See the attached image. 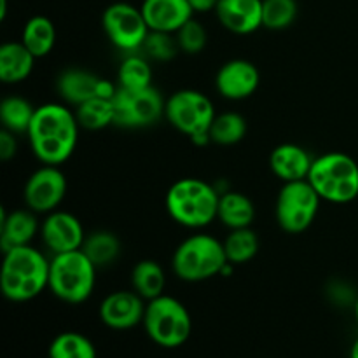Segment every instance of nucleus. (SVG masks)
Instances as JSON below:
<instances>
[{
  "instance_id": "6ab92c4d",
  "label": "nucleus",
  "mask_w": 358,
  "mask_h": 358,
  "mask_svg": "<svg viewBox=\"0 0 358 358\" xmlns=\"http://www.w3.org/2000/svg\"><path fill=\"white\" fill-rule=\"evenodd\" d=\"M315 157L304 147L297 143H280L269 156L271 171L285 184V182L306 180L313 166Z\"/></svg>"
},
{
  "instance_id": "2f4dec72",
  "label": "nucleus",
  "mask_w": 358,
  "mask_h": 358,
  "mask_svg": "<svg viewBox=\"0 0 358 358\" xmlns=\"http://www.w3.org/2000/svg\"><path fill=\"white\" fill-rule=\"evenodd\" d=\"M297 0H262V27L268 30H285L297 17Z\"/></svg>"
},
{
  "instance_id": "5701e85b",
  "label": "nucleus",
  "mask_w": 358,
  "mask_h": 358,
  "mask_svg": "<svg viewBox=\"0 0 358 358\" xmlns=\"http://www.w3.org/2000/svg\"><path fill=\"white\" fill-rule=\"evenodd\" d=\"M166 287V273L163 266L152 259L136 262L131 269V289L143 301H152L163 296Z\"/></svg>"
},
{
  "instance_id": "412c9836",
  "label": "nucleus",
  "mask_w": 358,
  "mask_h": 358,
  "mask_svg": "<svg viewBox=\"0 0 358 358\" xmlns=\"http://www.w3.org/2000/svg\"><path fill=\"white\" fill-rule=\"evenodd\" d=\"M35 56L23 42H3L0 45V79L6 84L23 83L35 66Z\"/></svg>"
},
{
  "instance_id": "39448f33",
  "label": "nucleus",
  "mask_w": 358,
  "mask_h": 358,
  "mask_svg": "<svg viewBox=\"0 0 358 358\" xmlns=\"http://www.w3.org/2000/svg\"><path fill=\"white\" fill-rule=\"evenodd\" d=\"M96 269L83 248L52 255L48 289L66 304L86 303L96 285Z\"/></svg>"
},
{
  "instance_id": "c9c22d12",
  "label": "nucleus",
  "mask_w": 358,
  "mask_h": 358,
  "mask_svg": "<svg viewBox=\"0 0 358 358\" xmlns=\"http://www.w3.org/2000/svg\"><path fill=\"white\" fill-rule=\"evenodd\" d=\"M220 0H189V3L192 6L194 13H208V10H215V7L219 6Z\"/></svg>"
},
{
  "instance_id": "bb28decb",
  "label": "nucleus",
  "mask_w": 358,
  "mask_h": 358,
  "mask_svg": "<svg viewBox=\"0 0 358 358\" xmlns=\"http://www.w3.org/2000/svg\"><path fill=\"white\" fill-rule=\"evenodd\" d=\"M76 117L80 128H86L90 131H98V129L114 124L115 112L112 98L94 96L84 101L79 107H76Z\"/></svg>"
},
{
  "instance_id": "f257e3e1",
  "label": "nucleus",
  "mask_w": 358,
  "mask_h": 358,
  "mask_svg": "<svg viewBox=\"0 0 358 358\" xmlns=\"http://www.w3.org/2000/svg\"><path fill=\"white\" fill-rule=\"evenodd\" d=\"M76 112L62 103H44L37 107L28 128V140L35 157L42 164L65 163L73 154L79 136Z\"/></svg>"
},
{
  "instance_id": "f8f14e48",
  "label": "nucleus",
  "mask_w": 358,
  "mask_h": 358,
  "mask_svg": "<svg viewBox=\"0 0 358 358\" xmlns=\"http://www.w3.org/2000/svg\"><path fill=\"white\" fill-rule=\"evenodd\" d=\"M66 194V177L55 164H42L28 177L23 189L27 208L35 213H51L58 210Z\"/></svg>"
},
{
  "instance_id": "7ed1b4c3",
  "label": "nucleus",
  "mask_w": 358,
  "mask_h": 358,
  "mask_svg": "<svg viewBox=\"0 0 358 358\" xmlns=\"http://www.w3.org/2000/svg\"><path fill=\"white\" fill-rule=\"evenodd\" d=\"M220 192L201 178H180L166 192L168 215L189 229H203L217 219Z\"/></svg>"
},
{
  "instance_id": "a878e982",
  "label": "nucleus",
  "mask_w": 358,
  "mask_h": 358,
  "mask_svg": "<svg viewBox=\"0 0 358 358\" xmlns=\"http://www.w3.org/2000/svg\"><path fill=\"white\" fill-rule=\"evenodd\" d=\"M37 107L31 105L30 100L23 96H6L0 103V121L2 128L9 129L13 133H27L30 128L31 121Z\"/></svg>"
},
{
  "instance_id": "f03ea898",
  "label": "nucleus",
  "mask_w": 358,
  "mask_h": 358,
  "mask_svg": "<svg viewBox=\"0 0 358 358\" xmlns=\"http://www.w3.org/2000/svg\"><path fill=\"white\" fill-rule=\"evenodd\" d=\"M49 287V261L31 245L3 252L0 290L13 303H27Z\"/></svg>"
},
{
  "instance_id": "aec40b11",
  "label": "nucleus",
  "mask_w": 358,
  "mask_h": 358,
  "mask_svg": "<svg viewBox=\"0 0 358 358\" xmlns=\"http://www.w3.org/2000/svg\"><path fill=\"white\" fill-rule=\"evenodd\" d=\"M38 227V220L35 212L30 208L27 210H14L7 213L2 208V217H0V248L2 252L10 250L16 247H24L30 245L34 240Z\"/></svg>"
},
{
  "instance_id": "c85d7f7f",
  "label": "nucleus",
  "mask_w": 358,
  "mask_h": 358,
  "mask_svg": "<svg viewBox=\"0 0 358 358\" xmlns=\"http://www.w3.org/2000/svg\"><path fill=\"white\" fill-rule=\"evenodd\" d=\"M49 358H98L96 348L87 336L80 332H62L49 345Z\"/></svg>"
},
{
  "instance_id": "ddd939ff",
  "label": "nucleus",
  "mask_w": 358,
  "mask_h": 358,
  "mask_svg": "<svg viewBox=\"0 0 358 358\" xmlns=\"http://www.w3.org/2000/svg\"><path fill=\"white\" fill-rule=\"evenodd\" d=\"M41 236L44 247L52 255L80 250L86 240L80 220L72 213L62 210L48 213L41 226Z\"/></svg>"
},
{
  "instance_id": "cd10ccee",
  "label": "nucleus",
  "mask_w": 358,
  "mask_h": 358,
  "mask_svg": "<svg viewBox=\"0 0 358 358\" xmlns=\"http://www.w3.org/2000/svg\"><path fill=\"white\" fill-rule=\"evenodd\" d=\"M117 83L124 90H145L152 86V66L147 56L129 52L119 65Z\"/></svg>"
},
{
  "instance_id": "f704fd0d",
  "label": "nucleus",
  "mask_w": 358,
  "mask_h": 358,
  "mask_svg": "<svg viewBox=\"0 0 358 358\" xmlns=\"http://www.w3.org/2000/svg\"><path fill=\"white\" fill-rule=\"evenodd\" d=\"M16 133L3 129L0 131V159L9 161L16 156L17 152V142H16Z\"/></svg>"
},
{
  "instance_id": "c756f323",
  "label": "nucleus",
  "mask_w": 358,
  "mask_h": 358,
  "mask_svg": "<svg viewBox=\"0 0 358 358\" xmlns=\"http://www.w3.org/2000/svg\"><path fill=\"white\" fill-rule=\"evenodd\" d=\"M224 250H226L227 261L231 264H245L250 262L259 252V238L250 227L243 229H231L227 238L224 240Z\"/></svg>"
},
{
  "instance_id": "7c9ffc66",
  "label": "nucleus",
  "mask_w": 358,
  "mask_h": 358,
  "mask_svg": "<svg viewBox=\"0 0 358 358\" xmlns=\"http://www.w3.org/2000/svg\"><path fill=\"white\" fill-rule=\"evenodd\" d=\"M247 135V121L238 112L217 114L210 126V138L217 145H234Z\"/></svg>"
},
{
  "instance_id": "393cba45",
  "label": "nucleus",
  "mask_w": 358,
  "mask_h": 358,
  "mask_svg": "<svg viewBox=\"0 0 358 358\" xmlns=\"http://www.w3.org/2000/svg\"><path fill=\"white\" fill-rule=\"evenodd\" d=\"M83 252L98 269L107 268L117 261L121 254V241L110 231H94L84 240Z\"/></svg>"
},
{
  "instance_id": "0eeeda50",
  "label": "nucleus",
  "mask_w": 358,
  "mask_h": 358,
  "mask_svg": "<svg viewBox=\"0 0 358 358\" xmlns=\"http://www.w3.org/2000/svg\"><path fill=\"white\" fill-rule=\"evenodd\" d=\"M217 112L208 94L196 90L175 91L166 100L164 117L175 129L187 135L196 145L212 142L210 126Z\"/></svg>"
},
{
  "instance_id": "6e6552de",
  "label": "nucleus",
  "mask_w": 358,
  "mask_h": 358,
  "mask_svg": "<svg viewBox=\"0 0 358 358\" xmlns=\"http://www.w3.org/2000/svg\"><path fill=\"white\" fill-rule=\"evenodd\" d=\"M142 324L150 341L161 348H178L187 341L192 331L187 308L177 297L166 294L147 301Z\"/></svg>"
},
{
  "instance_id": "4c0bfd02",
  "label": "nucleus",
  "mask_w": 358,
  "mask_h": 358,
  "mask_svg": "<svg viewBox=\"0 0 358 358\" xmlns=\"http://www.w3.org/2000/svg\"><path fill=\"white\" fill-rule=\"evenodd\" d=\"M350 358H358V338L353 341L352 348H350Z\"/></svg>"
},
{
  "instance_id": "4be33fe9",
  "label": "nucleus",
  "mask_w": 358,
  "mask_h": 358,
  "mask_svg": "<svg viewBox=\"0 0 358 358\" xmlns=\"http://www.w3.org/2000/svg\"><path fill=\"white\" fill-rule=\"evenodd\" d=\"M217 219L229 229L250 227L255 219V205L247 194L238 191H226L220 194Z\"/></svg>"
},
{
  "instance_id": "72a5a7b5",
  "label": "nucleus",
  "mask_w": 358,
  "mask_h": 358,
  "mask_svg": "<svg viewBox=\"0 0 358 358\" xmlns=\"http://www.w3.org/2000/svg\"><path fill=\"white\" fill-rule=\"evenodd\" d=\"M175 37H177L180 52H185V55H199L206 48V42H208L206 28L198 20H194V17L189 20L175 34Z\"/></svg>"
},
{
  "instance_id": "b1692460",
  "label": "nucleus",
  "mask_w": 358,
  "mask_h": 358,
  "mask_svg": "<svg viewBox=\"0 0 358 358\" xmlns=\"http://www.w3.org/2000/svg\"><path fill=\"white\" fill-rule=\"evenodd\" d=\"M21 42L35 58H44L56 44V27L49 17L34 16L24 23L21 31Z\"/></svg>"
},
{
  "instance_id": "4468645a",
  "label": "nucleus",
  "mask_w": 358,
  "mask_h": 358,
  "mask_svg": "<svg viewBox=\"0 0 358 358\" xmlns=\"http://www.w3.org/2000/svg\"><path fill=\"white\" fill-rule=\"evenodd\" d=\"M56 90H58L59 96L66 103L79 107L80 103L94 96L112 98L115 91H117V87L112 86L108 80L100 79V77L94 76L90 70L66 69L58 76Z\"/></svg>"
},
{
  "instance_id": "dca6fc26",
  "label": "nucleus",
  "mask_w": 358,
  "mask_h": 358,
  "mask_svg": "<svg viewBox=\"0 0 358 358\" xmlns=\"http://www.w3.org/2000/svg\"><path fill=\"white\" fill-rule=\"evenodd\" d=\"M261 73L248 59H231L224 63L215 76V90L222 98L240 101L257 91Z\"/></svg>"
},
{
  "instance_id": "2eb2a0df",
  "label": "nucleus",
  "mask_w": 358,
  "mask_h": 358,
  "mask_svg": "<svg viewBox=\"0 0 358 358\" xmlns=\"http://www.w3.org/2000/svg\"><path fill=\"white\" fill-rule=\"evenodd\" d=\"M147 303L135 290H115L100 304V318L108 329L129 331L143 322Z\"/></svg>"
},
{
  "instance_id": "e433bc0d",
  "label": "nucleus",
  "mask_w": 358,
  "mask_h": 358,
  "mask_svg": "<svg viewBox=\"0 0 358 358\" xmlns=\"http://www.w3.org/2000/svg\"><path fill=\"white\" fill-rule=\"evenodd\" d=\"M7 14V0H0V20H6Z\"/></svg>"
},
{
  "instance_id": "58836bf2",
  "label": "nucleus",
  "mask_w": 358,
  "mask_h": 358,
  "mask_svg": "<svg viewBox=\"0 0 358 358\" xmlns=\"http://www.w3.org/2000/svg\"><path fill=\"white\" fill-rule=\"evenodd\" d=\"M355 318H357V324H358V297L355 301Z\"/></svg>"
},
{
  "instance_id": "a211bd4d",
  "label": "nucleus",
  "mask_w": 358,
  "mask_h": 358,
  "mask_svg": "<svg viewBox=\"0 0 358 358\" xmlns=\"http://www.w3.org/2000/svg\"><path fill=\"white\" fill-rule=\"evenodd\" d=\"M215 14L231 34H254L262 27V0H220Z\"/></svg>"
},
{
  "instance_id": "f3484780",
  "label": "nucleus",
  "mask_w": 358,
  "mask_h": 358,
  "mask_svg": "<svg viewBox=\"0 0 358 358\" xmlns=\"http://www.w3.org/2000/svg\"><path fill=\"white\" fill-rule=\"evenodd\" d=\"M140 9L150 30L166 34H177L194 14L189 0H143Z\"/></svg>"
},
{
  "instance_id": "1a4fd4ad",
  "label": "nucleus",
  "mask_w": 358,
  "mask_h": 358,
  "mask_svg": "<svg viewBox=\"0 0 358 358\" xmlns=\"http://www.w3.org/2000/svg\"><path fill=\"white\" fill-rule=\"evenodd\" d=\"M322 198L306 180L285 182L275 205L278 226L289 234L304 233L315 222Z\"/></svg>"
},
{
  "instance_id": "9b49d317",
  "label": "nucleus",
  "mask_w": 358,
  "mask_h": 358,
  "mask_svg": "<svg viewBox=\"0 0 358 358\" xmlns=\"http://www.w3.org/2000/svg\"><path fill=\"white\" fill-rule=\"evenodd\" d=\"M101 24L108 41L124 52H138L150 28L140 7L128 2L110 3L103 10Z\"/></svg>"
},
{
  "instance_id": "20e7f679",
  "label": "nucleus",
  "mask_w": 358,
  "mask_h": 358,
  "mask_svg": "<svg viewBox=\"0 0 358 358\" xmlns=\"http://www.w3.org/2000/svg\"><path fill=\"white\" fill-rule=\"evenodd\" d=\"M227 262L224 241H219L212 234L199 233L185 238L178 245L171 259V268L184 282L198 283L222 275Z\"/></svg>"
},
{
  "instance_id": "9d476101",
  "label": "nucleus",
  "mask_w": 358,
  "mask_h": 358,
  "mask_svg": "<svg viewBox=\"0 0 358 358\" xmlns=\"http://www.w3.org/2000/svg\"><path fill=\"white\" fill-rule=\"evenodd\" d=\"M115 112V126L128 129L149 128L164 117L166 100L154 86L145 90H124L117 87L112 96Z\"/></svg>"
},
{
  "instance_id": "423d86ee",
  "label": "nucleus",
  "mask_w": 358,
  "mask_h": 358,
  "mask_svg": "<svg viewBox=\"0 0 358 358\" xmlns=\"http://www.w3.org/2000/svg\"><path fill=\"white\" fill-rule=\"evenodd\" d=\"M308 182L322 201L345 205L358 198V163L345 152H327L315 157Z\"/></svg>"
},
{
  "instance_id": "473e14b6",
  "label": "nucleus",
  "mask_w": 358,
  "mask_h": 358,
  "mask_svg": "<svg viewBox=\"0 0 358 358\" xmlns=\"http://www.w3.org/2000/svg\"><path fill=\"white\" fill-rule=\"evenodd\" d=\"M140 51L145 52L147 58L154 62H171L180 52V48L175 34L150 30Z\"/></svg>"
}]
</instances>
